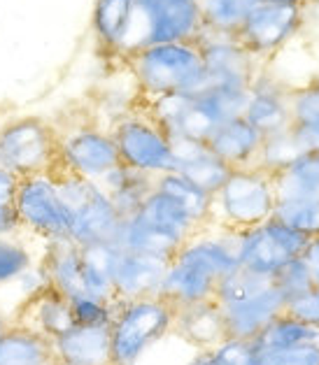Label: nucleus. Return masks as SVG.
<instances>
[{
	"mask_svg": "<svg viewBox=\"0 0 319 365\" xmlns=\"http://www.w3.org/2000/svg\"><path fill=\"white\" fill-rule=\"evenodd\" d=\"M173 333L187 342L191 349H215L219 342L226 340L224 319L217 300L196 302V305L177 307Z\"/></svg>",
	"mask_w": 319,
	"mask_h": 365,
	"instance_id": "obj_21",
	"label": "nucleus"
},
{
	"mask_svg": "<svg viewBox=\"0 0 319 365\" xmlns=\"http://www.w3.org/2000/svg\"><path fill=\"white\" fill-rule=\"evenodd\" d=\"M278 198L273 177L261 168H243L228 175L224 186L212 195L210 224L228 230H247L275 215Z\"/></svg>",
	"mask_w": 319,
	"mask_h": 365,
	"instance_id": "obj_7",
	"label": "nucleus"
},
{
	"mask_svg": "<svg viewBox=\"0 0 319 365\" xmlns=\"http://www.w3.org/2000/svg\"><path fill=\"white\" fill-rule=\"evenodd\" d=\"M40 268L49 279V287L64 293L68 300L84 293L82 279V249L70 240H56V242H44L40 247Z\"/></svg>",
	"mask_w": 319,
	"mask_h": 365,
	"instance_id": "obj_22",
	"label": "nucleus"
},
{
	"mask_svg": "<svg viewBox=\"0 0 319 365\" xmlns=\"http://www.w3.org/2000/svg\"><path fill=\"white\" fill-rule=\"evenodd\" d=\"M215 300L224 319L226 337L254 340L273 319L287 309V300L268 277L238 268L219 282Z\"/></svg>",
	"mask_w": 319,
	"mask_h": 365,
	"instance_id": "obj_2",
	"label": "nucleus"
},
{
	"mask_svg": "<svg viewBox=\"0 0 319 365\" xmlns=\"http://www.w3.org/2000/svg\"><path fill=\"white\" fill-rule=\"evenodd\" d=\"M10 314H7V312H5V307H3V302H0V337H3L5 335V331H7V328H10Z\"/></svg>",
	"mask_w": 319,
	"mask_h": 365,
	"instance_id": "obj_46",
	"label": "nucleus"
},
{
	"mask_svg": "<svg viewBox=\"0 0 319 365\" xmlns=\"http://www.w3.org/2000/svg\"><path fill=\"white\" fill-rule=\"evenodd\" d=\"M54 365H59V363H54Z\"/></svg>",
	"mask_w": 319,
	"mask_h": 365,
	"instance_id": "obj_48",
	"label": "nucleus"
},
{
	"mask_svg": "<svg viewBox=\"0 0 319 365\" xmlns=\"http://www.w3.org/2000/svg\"><path fill=\"white\" fill-rule=\"evenodd\" d=\"M16 186H19V180L0 168V237L21 233L19 217H16V207H14Z\"/></svg>",
	"mask_w": 319,
	"mask_h": 365,
	"instance_id": "obj_39",
	"label": "nucleus"
},
{
	"mask_svg": "<svg viewBox=\"0 0 319 365\" xmlns=\"http://www.w3.org/2000/svg\"><path fill=\"white\" fill-rule=\"evenodd\" d=\"M261 365H319V342L289 346L280 351H261Z\"/></svg>",
	"mask_w": 319,
	"mask_h": 365,
	"instance_id": "obj_41",
	"label": "nucleus"
},
{
	"mask_svg": "<svg viewBox=\"0 0 319 365\" xmlns=\"http://www.w3.org/2000/svg\"><path fill=\"white\" fill-rule=\"evenodd\" d=\"M296 133V140L300 149H303V154L308 151H315L319 154V123H313V126H291Z\"/></svg>",
	"mask_w": 319,
	"mask_h": 365,
	"instance_id": "obj_43",
	"label": "nucleus"
},
{
	"mask_svg": "<svg viewBox=\"0 0 319 365\" xmlns=\"http://www.w3.org/2000/svg\"><path fill=\"white\" fill-rule=\"evenodd\" d=\"M82 249V279L86 296L114 302V265H117L119 247L91 245Z\"/></svg>",
	"mask_w": 319,
	"mask_h": 365,
	"instance_id": "obj_28",
	"label": "nucleus"
},
{
	"mask_svg": "<svg viewBox=\"0 0 319 365\" xmlns=\"http://www.w3.org/2000/svg\"><path fill=\"white\" fill-rule=\"evenodd\" d=\"M154 191H161L171 200H175L201 228L212 221V195L189 182L187 177H182L180 173L173 170L154 177Z\"/></svg>",
	"mask_w": 319,
	"mask_h": 365,
	"instance_id": "obj_29",
	"label": "nucleus"
},
{
	"mask_svg": "<svg viewBox=\"0 0 319 365\" xmlns=\"http://www.w3.org/2000/svg\"><path fill=\"white\" fill-rule=\"evenodd\" d=\"M75 326H110L114 317V302L93 296H77L70 300Z\"/></svg>",
	"mask_w": 319,
	"mask_h": 365,
	"instance_id": "obj_38",
	"label": "nucleus"
},
{
	"mask_svg": "<svg viewBox=\"0 0 319 365\" xmlns=\"http://www.w3.org/2000/svg\"><path fill=\"white\" fill-rule=\"evenodd\" d=\"M303 24V3H256L238 31L236 40L256 61L268 66V61L296 38Z\"/></svg>",
	"mask_w": 319,
	"mask_h": 365,
	"instance_id": "obj_11",
	"label": "nucleus"
},
{
	"mask_svg": "<svg viewBox=\"0 0 319 365\" xmlns=\"http://www.w3.org/2000/svg\"><path fill=\"white\" fill-rule=\"evenodd\" d=\"M61 165L56 123L21 114L0 123V168L16 180L51 175Z\"/></svg>",
	"mask_w": 319,
	"mask_h": 365,
	"instance_id": "obj_5",
	"label": "nucleus"
},
{
	"mask_svg": "<svg viewBox=\"0 0 319 365\" xmlns=\"http://www.w3.org/2000/svg\"><path fill=\"white\" fill-rule=\"evenodd\" d=\"M287 312H289V314L298 317L300 322L313 324V326L319 328V284L313 291H308L305 296H300L294 302H289Z\"/></svg>",
	"mask_w": 319,
	"mask_h": 365,
	"instance_id": "obj_42",
	"label": "nucleus"
},
{
	"mask_svg": "<svg viewBox=\"0 0 319 365\" xmlns=\"http://www.w3.org/2000/svg\"><path fill=\"white\" fill-rule=\"evenodd\" d=\"M51 346L59 365H112L110 326H73Z\"/></svg>",
	"mask_w": 319,
	"mask_h": 365,
	"instance_id": "obj_19",
	"label": "nucleus"
},
{
	"mask_svg": "<svg viewBox=\"0 0 319 365\" xmlns=\"http://www.w3.org/2000/svg\"><path fill=\"white\" fill-rule=\"evenodd\" d=\"M308 242L310 237L300 230L270 217L254 228L238 230V263L245 272L273 279L291 258L303 256Z\"/></svg>",
	"mask_w": 319,
	"mask_h": 365,
	"instance_id": "obj_9",
	"label": "nucleus"
},
{
	"mask_svg": "<svg viewBox=\"0 0 319 365\" xmlns=\"http://www.w3.org/2000/svg\"><path fill=\"white\" fill-rule=\"evenodd\" d=\"M56 130L59 158L66 170L96 182L121 163L110 128H103L98 121H77L66 128L56 126Z\"/></svg>",
	"mask_w": 319,
	"mask_h": 365,
	"instance_id": "obj_12",
	"label": "nucleus"
},
{
	"mask_svg": "<svg viewBox=\"0 0 319 365\" xmlns=\"http://www.w3.org/2000/svg\"><path fill=\"white\" fill-rule=\"evenodd\" d=\"M198 5L208 33L236 38L254 7V0H201Z\"/></svg>",
	"mask_w": 319,
	"mask_h": 365,
	"instance_id": "obj_31",
	"label": "nucleus"
},
{
	"mask_svg": "<svg viewBox=\"0 0 319 365\" xmlns=\"http://www.w3.org/2000/svg\"><path fill=\"white\" fill-rule=\"evenodd\" d=\"M256 3H308V0H254V5Z\"/></svg>",
	"mask_w": 319,
	"mask_h": 365,
	"instance_id": "obj_47",
	"label": "nucleus"
},
{
	"mask_svg": "<svg viewBox=\"0 0 319 365\" xmlns=\"http://www.w3.org/2000/svg\"><path fill=\"white\" fill-rule=\"evenodd\" d=\"M38 258L40 252H35L31 247V237L24 233L0 237V291L12 287L24 272L38 265Z\"/></svg>",
	"mask_w": 319,
	"mask_h": 365,
	"instance_id": "obj_32",
	"label": "nucleus"
},
{
	"mask_svg": "<svg viewBox=\"0 0 319 365\" xmlns=\"http://www.w3.org/2000/svg\"><path fill=\"white\" fill-rule=\"evenodd\" d=\"M175 154V173L187 177L189 182L201 186L203 191L215 195L233 170L208 147V142L198 140H171Z\"/></svg>",
	"mask_w": 319,
	"mask_h": 365,
	"instance_id": "obj_17",
	"label": "nucleus"
},
{
	"mask_svg": "<svg viewBox=\"0 0 319 365\" xmlns=\"http://www.w3.org/2000/svg\"><path fill=\"white\" fill-rule=\"evenodd\" d=\"M300 154H303V149L298 145L294 128L289 126L280 133H273V135H263V145H261V154H259L256 168H261L263 173H268L273 177L285 170V168H289Z\"/></svg>",
	"mask_w": 319,
	"mask_h": 365,
	"instance_id": "obj_34",
	"label": "nucleus"
},
{
	"mask_svg": "<svg viewBox=\"0 0 319 365\" xmlns=\"http://www.w3.org/2000/svg\"><path fill=\"white\" fill-rule=\"evenodd\" d=\"M291 126H313L319 123V79L303 86L289 88Z\"/></svg>",
	"mask_w": 319,
	"mask_h": 365,
	"instance_id": "obj_36",
	"label": "nucleus"
},
{
	"mask_svg": "<svg viewBox=\"0 0 319 365\" xmlns=\"http://www.w3.org/2000/svg\"><path fill=\"white\" fill-rule=\"evenodd\" d=\"M54 182L64 198L70 217V242L77 247L91 245H114L119 242L121 217L114 210L108 195L91 180H84L75 173L59 165L54 173Z\"/></svg>",
	"mask_w": 319,
	"mask_h": 365,
	"instance_id": "obj_4",
	"label": "nucleus"
},
{
	"mask_svg": "<svg viewBox=\"0 0 319 365\" xmlns=\"http://www.w3.org/2000/svg\"><path fill=\"white\" fill-rule=\"evenodd\" d=\"M16 217L26 237L44 242L70 240V217L59 186L51 175H38L19 180L16 186Z\"/></svg>",
	"mask_w": 319,
	"mask_h": 365,
	"instance_id": "obj_10",
	"label": "nucleus"
},
{
	"mask_svg": "<svg viewBox=\"0 0 319 365\" xmlns=\"http://www.w3.org/2000/svg\"><path fill=\"white\" fill-rule=\"evenodd\" d=\"M133 5L136 0H96L91 12V31L98 47L108 56L121 58L123 40H126Z\"/></svg>",
	"mask_w": 319,
	"mask_h": 365,
	"instance_id": "obj_25",
	"label": "nucleus"
},
{
	"mask_svg": "<svg viewBox=\"0 0 319 365\" xmlns=\"http://www.w3.org/2000/svg\"><path fill=\"white\" fill-rule=\"evenodd\" d=\"M103 193L108 195L114 210L119 212L121 219H128L138 215L140 207L149 198V193L154 191V177L145 175L140 170H133L128 165H114L112 170L105 173L101 180H96Z\"/></svg>",
	"mask_w": 319,
	"mask_h": 365,
	"instance_id": "obj_24",
	"label": "nucleus"
},
{
	"mask_svg": "<svg viewBox=\"0 0 319 365\" xmlns=\"http://www.w3.org/2000/svg\"><path fill=\"white\" fill-rule=\"evenodd\" d=\"M206 63V84L250 88L254 77L265 66L256 61L236 38L203 31L196 40Z\"/></svg>",
	"mask_w": 319,
	"mask_h": 365,
	"instance_id": "obj_13",
	"label": "nucleus"
},
{
	"mask_svg": "<svg viewBox=\"0 0 319 365\" xmlns=\"http://www.w3.org/2000/svg\"><path fill=\"white\" fill-rule=\"evenodd\" d=\"M206 26L198 0H136L121 58L166 42H196Z\"/></svg>",
	"mask_w": 319,
	"mask_h": 365,
	"instance_id": "obj_6",
	"label": "nucleus"
},
{
	"mask_svg": "<svg viewBox=\"0 0 319 365\" xmlns=\"http://www.w3.org/2000/svg\"><path fill=\"white\" fill-rule=\"evenodd\" d=\"M217 287L219 282L212 274L201 270L198 265L184 261L180 256H173V261L166 268L158 296L177 309V307L196 305V302L215 300Z\"/></svg>",
	"mask_w": 319,
	"mask_h": 365,
	"instance_id": "obj_20",
	"label": "nucleus"
},
{
	"mask_svg": "<svg viewBox=\"0 0 319 365\" xmlns=\"http://www.w3.org/2000/svg\"><path fill=\"white\" fill-rule=\"evenodd\" d=\"M198 3H201V0H198Z\"/></svg>",
	"mask_w": 319,
	"mask_h": 365,
	"instance_id": "obj_49",
	"label": "nucleus"
},
{
	"mask_svg": "<svg viewBox=\"0 0 319 365\" xmlns=\"http://www.w3.org/2000/svg\"><path fill=\"white\" fill-rule=\"evenodd\" d=\"M138 215L145 217L147 221H152V224H156V226H163L177 235L187 237V240L201 228L196 221H193L187 212L180 207V205L168 198V195H163L161 191L149 193V198L145 200L143 207H140Z\"/></svg>",
	"mask_w": 319,
	"mask_h": 365,
	"instance_id": "obj_33",
	"label": "nucleus"
},
{
	"mask_svg": "<svg viewBox=\"0 0 319 365\" xmlns=\"http://www.w3.org/2000/svg\"><path fill=\"white\" fill-rule=\"evenodd\" d=\"M187 242V237L173 233L163 226H156L145 217L133 215L121 221V233L117 247L123 252H136L145 256L161 258V261H173V256L180 252L182 245Z\"/></svg>",
	"mask_w": 319,
	"mask_h": 365,
	"instance_id": "obj_23",
	"label": "nucleus"
},
{
	"mask_svg": "<svg viewBox=\"0 0 319 365\" xmlns=\"http://www.w3.org/2000/svg\"><path fill=\"white\" fill-rule=\"evenodd\" d=\"M212 354H215L217 365H261V351L254 340L226 337L212 349Z\"/></svg>",
	"mask_w": 319,
	"mask_h": 365,
	"instance_id": "obj_40",
	"label": "nucleus"
},
{
	"mask_svg": "<svg viewBox=\"0 0 319 365\" xmlns=\"http://www.w3.org/2000/svg\"><path fill=\"white\" fill-rule=\"evenodd\" d=\"M278 202L319 200V154L308 151L282 173L273 175Z\"/></svg>",
	"mask_w": 319,
	"mask_h": 365,
	"instance_id": "obj_26",
	"label": "nucleus"
},
{
	"mask_svg": "<svg viewBox=\"0 0 319 365\" xmlns=\"http://www.w3.org/2000/svg\"><path fill=\"white\" fill-rule=\"evenodd\" d=\"M291 228L300 230L308 237L319 235V200H300V202H278L275 215Z\"/></svg>",
	"mask_w": 319,
	"mask_h": 365,
	"instance_id": "obj_37",
	"label": "nucleus"
},
{
	"mask_svg": "<svg viewBox=\"0 0 319 365\" xmlns=\"http://www.w3.org/2000/svg\"><path fill=\"white\" fill-rule=\"evenodd\" d=\"M168 261L119 249L114 265V300L154 298L161 291Z\"/></svg>",
	"mask_w": 319,
	"mask_h": 365,
	"instance_id": "obj_16",
	"label": "nucleus"
},
{
	"mask_svg": "<svg viewBox=\"0 0 319 365\" xmlns=\"http://www.w3.org/2000/svg\"><path fill=\"white\" fill-rule=\"evenodd\" d=\"M10 322L29 328V331L47 337L51 342L75 326L70 300L51 287L40 291L38 296L24 300L21 305H16L10 314Z\"/></svg>",
	"mask_w": 319,
	"mask_h": 365,
	"instance_id": "obj_15",
	"label": "nucleus"
},
{
	"mask_svg": "<svg viewBox=\"0 0 319 365\" xmlns=\"http://www.w3.org/2000/svg\"><path fill=\"white\" fill-rule=\"evenodd\" d=\"M273 284H275V289L282 293V298L287 300V305L317 287L313 272H310V268L303 261V256L291 258L287 265H282L275 272V277H273Z\"/></svg>",
	"mask_w": 319,
	"mask_h": 365,
	"instance_id": "obj_35",
	"label": "nucleus"
},
{
	"mask_svg": "<svg viewBox=\"0 0 319 365\" xmlns=\"http://www.w3.org/2000/svg\"><path fill=\"white\" fill-rule=\"evenodd\" d=\"M175 307L161 296L114 300L110 324L112 365H140V361L173 333Z\"/></svg>",
	"mask_w": 319,
	"mask_h": 365,
	"instance_id": "obj_3",
	"label": "nucleus"
},
{
	"mask_svg": "<svg viewBox=\"0 0 319 365\" xmlns=\"http://www.w3.org/2000/svg\"><path fill=\"white\" fill-rule=\"evenodd\" d=\"M263 135L245 117L224 121L208 138V147L224 161L231 170L256 168L261 154Z\"/></svg>",
	"mask_w": 319,
	"mask_h": 365,
	"instance_id": "obj_18",
	"label": "nucleus"
},
{
	"mask_svg": "<svg viewBox=\"0 0 319 365\" xmlns=\"http://www.w3.org/2000/svg\"><path fill=\"white\" fill-rule=\"evenodd\" d=\"M308 342H319V328L313 324L300 322L298 317L289 314L285 309L280 317L263 328V331L254 337V344L261 351H280L289 349V346L308 344Z\"/></svg>",
	"mask_w": 319,
	"mask_h": 365,
	"instance_id": "obj_30",
	"label": "nucleus"
},
{
	"mask_svg": "<svg viewBox=\"0 0 319 365\" xmlns=\"http://www.w3.org/2000/svg\"><path fill=\"white\" fill-rule=\"evenodd\" d=\"M182 365H217V361H215L212 349H198L191 356H187V361H184Z\"/></svg>",
	"mask_w": 319,
	"mask_h": 365,
	"instance_id": "obj_45",
	"label": "nucleus"
},
{
	"mask_svg": "<svg viewBox=\"0 0 319 365\" xmlns=\"http://www.w3.org/2000/svg\"><path fill=\"white\" fill-rule=\"evenodd\" d=\"M140 98L196 93L206 86V63L198 42H166L123 56Z\"/></svg>",
	"mask_w": 319,
	"mask_h": 365,
	"instance_id": "obj_1",
	"label": "nucleus"
},
{
	"mask_svg": "<svg viewBox=\"0 0 319 365\" xmlns=\"http://www.w3.org/2000/svg\"><path fill=\"white\" fill-rule=\"evenodd\" d=\"M303 261L310 268V272H313L315 284H319V235L310 237V242H308L305 252H303Z\"/></svg>",
	"mask_w": 319,
	"mask_h": 365,
	"instance_id": "obj_44",
	"label": "nucleus"
},
{
	"mask_svg": "<svg viewBox=\"0 0 319 365\" xmlns=\"http://www.w3.org/2000/svg\"><path fill=\"white\" fill-rule=\"evenodd\" d=\"M51 340L24 326L10 324L0 337V365H54Z\"/></svg>",
	"mask_w": 319,
	"mask_h": 365,
	"instance_id": "obj_27",
	"label": "nucleus"
},
{
	"mask_svg": "<svg viewBox=\"0 0 319 365\" xmlns=\"http://www.w3.org/2000/svg\"><path fill=\"white\" fill-rule=\"evenodd\" d=\"M289 88L285 82L270 75L268 68H261L254 77L247 96V105L243 117L261 133V135H273L291 126L289 112Z\"/></svg>",
	"mask_w": 319,
	"mask_h": 365,
	"instance_id": "obj_14",
	"label": "nucleus"
},
{
	"mask_svg": "<svg viewBox=\"0 0 319 365\" xmlns=\"http://www.w3.org/2000/svg\"><path fill=\"white\" fill-rule=\"evenodd\" d=\"M110 135L119 151L123 165L145 175H166L175 170L173 142L163 128L140 108L138 101L128 112L119 114L110 123Z\"/></svg>",
	"mask_w": 319,
	"mask_h": 365,
	"instance_id": "obj_8",
	"label": "nucleus"
}]
</instances>
